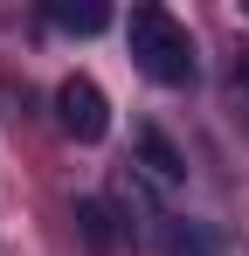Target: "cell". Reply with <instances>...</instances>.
<instances>
[{
	"label": "cell",
	"mask_w": 249,
	"mask_h": 256,
	"mask_svg": "<svg viewBox=\"0 0 249 256\" xmlns=\"http://www.w3.org/2000/svg\"><path fill=\"white\" fill-rule=\"evenodd\" d=\"M132 180H146L152 194H180V180H187V160L173 152V138H166L160 125H138L132 132Z\"/></svg>",
	"instance_id": "cell-3"
},
{
	"label": "cell",
	"mask_w": 249,
	"mask_h": 256,
	"mask_svg": "<svg viewBox=\"0 0 249 256\" xmlns=\"http://www.w3.org/2000/svg\"><path fill=\"white\" fill-rule=\"evenodd\" d=\"M76 236H83L97 256H104L111 242H118V228H111V208H104V201H76Z\"/></svg>",
	"instance_id": "cell-5"
},
{
	"label": "cell",
	"mask_w": 249,
	"mask_h": 256,
	"mask_svg": "<svg viewBox=\"0 0 249 256\" xmlns=\"http://www.w3.org/2000/svg\"><path fill=\"white\" fill-rule=\"evenodd\" d=\"M166 256H214V242H208L201 228H194V222H166Z\"/></svg>",
	"instance_id": "cell-6"
},
{
	"label": "cell",
	"mask_w": 249,
	"mask_h": 256,
	"mask_svg": "<svg viewBox=\"0 0 249 256\" xmlns=\"http://www.w3.org/2000/svg\"><path fill=\"white\" fill-rule=\"evenodd\" d=\"M56 118H62V132H70L76 146H97V138L111 132V97L90 84V76H62V84H56Z\"/></svg>",
	"instance_id": "cell-2"
},
{
	"label": "cell",
	"mask_w": 249,
	"mask_h": 256,
	"mask_svg": "<svg viewBox=\"0 0 249 256\" xmlns=\"http://www.w3.org/2000/svg\"><path fill=\"white\" fill-rule=\"evenodd\" d=\"M124 42H132V62H138V70H146L160 90H187L194 76H201L187 28H180L166 7H132V21H124Z\"/></svg>",
	"instance_id": "cell-1"
},
{
	"label": "cell",
	"mask_w": 249,
	"mask_h": 256,
	"mask_svg": "<svg viewBox=\"0 0 249 256\" xmlns=\"http://www.w3.org/2000/svg\"><path fill=\"white\" fill-rule=\"evenodd\" d=\"M42 14H48L62 35H104V28H111V7H104V0H48Z\"/></svg>",
	"instance_id": "cell-4"
}]
</instances>
